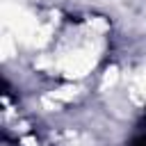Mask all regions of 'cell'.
Masks as SVG:
<instances>
[{"instance_id": "obj_1", "label": "cell", "mask_w": 146, "mask_h": 146, "mask_svg": "<svg viewBox=\"0 0 146 146\" xmlns=\"http://www.w3.org/2000/svg\"><path fill=\"white\" fill-rule=\"evenodd\" d=\"M128 146H146V119L135 128V132H132Z\"/></svg>"}]
</instances>
